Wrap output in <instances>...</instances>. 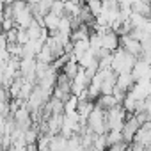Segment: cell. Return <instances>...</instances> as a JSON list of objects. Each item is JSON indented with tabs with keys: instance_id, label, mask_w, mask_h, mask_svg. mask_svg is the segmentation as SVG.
Returning a JSON list of instances; mask_svg holds the SVG:
<instances>
[{
	"instance_id": "obj_5",
	"label": "cell",
	"mask_w": 151,
	"mask_h": 151,
	"mask_svg": "<svg viewBox=\"0 0 151 151\" xmlns=\"http://www.w3.org/2000/svg\"><path fill=\"white\" fill-rule=\"evenodd\" d=\"M135 84V78L132 73H121L117 75V82H116V89L123 91V93H128Z\"/></svg>"
},
{
	"instance_id": "obj_4",
	"label": "cell",
	"mask_w": 151,
	"mask_h": 151,
	"mask_svg": "<svg viewBox=\"0 0 151 151\" xmlns=\"http://www.w3.org/2000/svg\"><path fill=\"white\" fill-rule=\"evenodd\" d=\"M142 126V123L139 121V117L133 114L132 117H128L126 121H124V124H123V139L126 140V142H130V140H133V137H135V133L139 132V128Z\"/></svg>"
},
{
	"instance_id": "obj_1",
	"label": "cell",
	"mask_w": 151,
	"mask_h": 151,
	"mask_svg": "<svg viewBox=\"0 0 151 151\" xmlns=\"http://www.w3.org/2000/svg\"><path fill=\"white\" fill-rule=\"evenodd\" d=\"M137 62V57H133L132 53H128L123 48H117L116 53L112 55V71L121 75V73H132L133 66Z\"/></svg>"
},
{
	"instance_id": "obj_2",
	"label": "cell",
	"mask_w": 151,
	"mask_h": 151,
	"mask_svg": "<svg viewBox=\"0 0 151 151\" xmlns=\"http://www.w3.org/2000/svg\"><path fill=\"white\" fill-rule=\"evenodd\" d=\"M105 121H107V128L110 130H123V124L126 121V109L123 105H116L110 110L105 112Z\"/></svg>"
},
{
	"instance_id": "obj_3",
	"label": "cell",
	"mask_w": 151,
	"mask_h": 151,
	"mask_svg": "<svg viewBox=\"0 0 151 151\" xmlns=\"http://www.w3.org/2000/svg\"><path fill=\"white\" fill-rule=\"evenodd\" d=\"M121 46H123V50H126L128 53H132L133 57H140L142 55V45H140V41L139 39H135L133 36H130V34H124L123 37H121Z\"/></svg>"
}]
</instances>
